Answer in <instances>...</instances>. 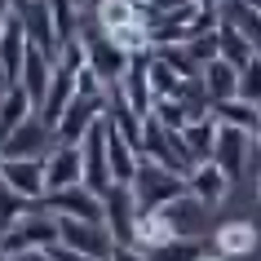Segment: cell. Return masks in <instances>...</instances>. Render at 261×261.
Returning <instances> with one entry per match:
<instances>
[{
	"mask_svg": "<svg viewBox=\"0 0 261 261\" xmlns=\"http://www.w3.org/2000/svg\"><path fill=\"white\" fill-rule=\"evenodd\" d=\"M54 244H62V221L49 213V208H36L31 217H22L14 230L0 234V252L9 257H27V252H49Z\"/></svg>",
	"mask_w": 261,
	"mask_h": 261,
	"instance_id": "obj_1",
	"label": "cell"
},
{
	"mask_svg": "<svg viewBox=\"0 0 261 261\" xmlns=\"http://www.w3.org/2000/svg\"><path fill=\"white\" fill-rule=\"evenodd\" d=\"M133 191H138V199H142V213H160V208L181 204V199L191 195V181L181 177V173H168V168L142 160L138 177H133Z\"/></svg>",
	"mask_w": 261,
	"mask_h": 261,
	"instance_id": "obj_2",
	"label": "cell"
},
{
	"mask_svg": "<svg viewBox=\"0 0 261 261\" xmlns=\"http://www.w3.org/2000/svg\"><path fill=\"white\" fill-rule=\"evenodd\" d=\"M142 160H151V164L168 168V173H181V177H191V168H195V155H191V146H186V138H181V133H173V128H164V124L151 120V115H146Z\"/></svg>",
	"mask_w": 261,
	"mask_h": 261,
	"instance_id": "obj_3",
	"label": "cell"
},
{
	"mask_svg": "<svg viewBox=\"0 0 261 261\" xmlns=\"http://www.w3.org/2000/svg\"><path fill=\"white\" fill-rule=\"evenodd\" d=\"M138 217H142V199L128 181H115L107 195H102V221L115 244H133L138 239Z\"/></svg>",
	"mask_w": 261,
	"mask_h": 261,
	"instance_id": "obj_4",
	"label": "cell"
},
{
	"mask_svg": "<svg viewBox=\"0 0 261 261\" xmlns=\"http://www.w3.org/2000/svg\"><path fill=\"white\" fill-rule=\"evenodd\" d=\"M80 40H84V49H89V67H93V75L107 84V89H120L124 75H128L133 54H124L102 27H97V31H80Z\"/></svg>",
	"mask_w": 261,
	"mask_h": 261,
	"instance_id": "obj_5",
	"label": "cell"
},
{
	"mask_svg": "<svg viewBox=\"0 0 261 261\" xmlns=\"http://www.w3.org/2000/svg\"><path fill=\"white\" fill-rule=\"evenodd\" d=\"M111 124L97 120L93 128H89V138L80 142V155H84V186L102 199V195L115 186V173H111Z\"/></svg>",
	"mask_w": 261,
	"mask_h": 261,
	"instance_id": "obj_6",
	"label": "cell"
},
{
	"mask_svg": "<svg viewBox=\"0 0 261 261\" xmlns=\"http://www.w3.org/2000/svg\"><path fill=\"white\" fill-rule=\"evenodd\" d=\"M18 22H22V31H27V44L31 49H40V54H49L58 62V54H62V31H58V18L54 9H49V0H31L27 9H18Z\"/></svg>",
	"mask_w": 261,
	"mask_h": 261,
	"instance_id": "obj_7",
	"label": "cell"
},
{
	"mask_svg": "<svg viewBox=\"0 0 261 261\" xmlns=\"http://www.w3.org/2000/svg\"><path fill=\"white\" fill-rule=\"evenodd\" d=\"M54 146H58V133L40 120V115H31L18 133H9V138L0 142V155H5V160H44Z\"/></svg>",
	"mask_w": 261,
	"mask_h": 261,
	"instance_id": "obj_8",
	"label": "cell"
},
{
	"mask_svg": "<svg viewBox=\"0 0 261 261\" xmlns=\"http://www.w3.org/2000/svg\"><path fill=\"white\" fill-rule=\"evenodd\" d=\"M107 102H111V93H102V97H75L67 107V115L58 120V142H67V146H80L84 138H89V128H93L97 120H107Z\"/></svg>",
	"mask_w": 261,
	"mask_h": 261,
	"instance_id": "obj_9",
	"label": "cell"
},
{
	"mask_svg": "<svg viewBox=\"0 0 261 261\" xmlns=\"http://www.w3.org/2000/svg\"><path fill=\"white\" fill-rule=\"evenodd\" d=\"M62 221V244L84 252V257H97V261H111L115 252V239H111L107 221H71V217H58Z\"/></svg>",
	"mask_w": 261,
	"mask_h": 261,
	"instance_id": "obj_10",
	"label": "cell"
},
{
	"mask_svg": "<svg viewBox=\"0 0 261 261\" xmlns=\"http://www.w3.org/2000/svg\"><path fill=\"white\" fill-rule=\"evenodd\" d=\"M54 217H71V221H102V199L89 186H67V191H49L40 199Z\"/></svg>",
	"mask_w": 261,
	"mask_h": 261,
	"instance_id": "obj_11",
	"label": "cell"
},
{
	"mask_svg": "<svg viewBox=\"0 0 261 261\" xmlns=\"http://www.w3.org/2000/svg\"><path fill=\"white\" fill-rule=\"evenodd\" d=\"M0 181L9 191L27 195V199H44V191H49V168H44V160H5L0 164Z\"/></svg>",
	"mask_w": 261,
	"mask_h": 261,
	"instance_id": "obj_12",
	"label": "cell"
},
{
	"mask_svg": "<svg viewBox=\"0 0 261 261\" xmlns=\"http://www.w3.org/2000/svg\"><path fill=\"white\" fill-rule=\"evenodd\" d=\"M44 168H49V191L84 186V155H80V146H67V142H58L54 151L44 155ZM49 191H44V195H49Z\"/></svg>",
	"mask_w": 261,
	"mask_h": 261,
	"instance_id": "obj_13",
	"label": "cell"
},
{
	"mask_svg": "<svg viewBox=\"0 0 261 261\" xmlns=\"http://www.w3.org/2000/svg\"><path fill=\"white\" fill-rule=\"evenodd\" d=\"M27 31H22V22H18V14L9 18V27H5V36H0V80H5V89H14L18 80H22V62H27Z\"/></svg>",
	"mask_w": 261,
	"mask_h": 261,
	"instance_id": "obj_14",
	"label": "cell"
},
{
	"mask_svg": "<svg viewBox=\"0 0 261 261\" xmlns=\"http://www.w3.org/2000/svg\"><path fill=\"white\" fill-rule=\"evenodd\" d=\"M155 54V49H151ZM151 54H138L128 62V75H124V97H128V107L138 111V115H151L155 111V89H151Z\"/></svg>",
	"mask_w": 261,
	"mask_h": 261,
	"instance_id": "obj_15",
	"label": "cell"
},
{
	"mask_svg": "<svg viewBox=\"0 0 261 261\" xmlns=\"http://www.w3.org/2000/svg\"><path fill=\"white\" fill-rule=\"evenodd\" d=\"M80 97V80H75V71H67V67H58V75H54V84H49V93H44V102H40V120L49 124V128H58V120L67 115V107Z\"/></svg>",
	"mask_w": 261,
	"mask_h": 261,
	"instance_id": "obj_16",
	"label": "cell"
},
{
	"mask_svg": "<svg viewBox=\"0 0 261 261\" xmlns=\"http://www.w3.org/2000/svg\"><path fill=\"white\" fill-rule=\"evenodd\" d=\"M31 115H40V107H36V97L22 89V84H14V89H5L0 93V142L9 138V133H18L22 124L31 120Z\"/></svg>",
	"mask_w": 261,
	"mask_h": 261,
	"instance_id": "obj_17",
	"label": "cell"
},
{
	"mask_svg": "<svg viewBox=\"0 0 261 261\" xmlns=\"http://www.w3.org/2000/svg\"><path fill=\"white\" fill-rule=\"evenodd\" d=\"M248 138H252V133H244V128H226V124H221V138H217V155H213V164H217L230 181H239V173H244Z\"/></svg>",
	"mask_w": 261,
	"mask_h": 261,
	"instance_id": "obj_18",
	"label": "cell"
},
{
	"mask_svg": "<svg viewBox=\"0 0 261 261\" xmlns=\"http://www.w3.org/2000/svg\"><path fill=\"white\" fill-rule=\"evenodd\" d=\"M186 181H191V199H199V204H221V199H226V191H230V177H226L213 160L195 164Z\"/></svg>",
	"mask_w": 261,
	"mask_h": 261,
	"instance_id": "obj_19",
	"label": "cell"
},
{
	"mask_svg": "<svg viewBox=\"0 0 261 261\" xmlns=\"http://www.w3.org/2000/svg\"><path fill=\"white\" fill-rule=\"evenodd\" d=\"M58 75V62L49 54H40V49H27V62H22V89H27L31 97H36V107L44 102V93H49V84H54Z\"/></svg>",
	"mask_w": 261,
	"mask_h": 261,
	"instance_id": "obj_20",
	"label": "cell"
},
{
	"mask_svg": "<svg viewBox=\"0 0 261 261\" xmlns=\"http://www.w3.org/2000/svg\"><path fill=\"white\" fill-rule=\"evenodd\" d=\"M168 239H177V226H173V213H168V208H160V213H142V217H138V239H133V248L151 252V248L168 244Z\"/></svg>",
	"mask_w": 261,
	"mask_h": 261,
	"instance_id": "obj_21",
	"label": "cell"
},
{
	"mask_svg": "<svg viewBox=\"0 0 261 261\" xmlns=\"http://www.w3.org/2000/svg\"><path fill=\"white\" fill-rule=\"evenodd\" d=\"M199 84H204V93L213 97V102H226V97H239V67H230V62H208L204 71H199Z\"/></svg>",
	"mask_w": 261,
	"mask_h": 261,
	"instance_id": "obj_22",
	"label": "cell"
},
{
	"mask_svg": "<svg viewBox=\"0 0 261 261\" xmlns=\"http://www.w3.org/2000/svg\"><path fill=\"white\" fill-rule=\"evenodd\" d=\"M181 138H186V146H191L195 164H204V160H213V155H217L221 124L213 120V115H204V120H191V124H186V128H181Z\"/></svg>",
	"mask_w": 261,
	"mask_h": 261,
	"instance_id": "obj_23",
	"label": "cell"
},
{
	"mask_svg": "<svg viewBox=\"0 0 261 261\" xmlns=\"http://www.w3.org/2000/svg\"><path fill=\"white\" fill-rule=\"evenodd\" d=\"M221 18L234 22V27L244 31V40L261 54V9L252 5V0H221Z\"/></svg>",
	"mask_w": 261,
	"mask_h": 261,
	"instance_id": "obj_24",
	"label": "cell"
},
{
	"mask_svg": "<svg viewBox=\"0 0 261 261\" xmlns=\"http://www.w3.org/2000/svg\"><path fill=\"white\" fill-rule=\"evenodd\" d=\"M213 120L226 124V128L257 133V124H261V107H252V102H244V97H226V102H213Z\"/></svg>",
	"mask_w": 261,
	"mask_h": 261,
	"instance_id": "obj_25",
	"label": "cell"
},
{
	"mask_svg": "<svg viewBox=\"0 0 261 261\" xmlns=\"http://www.w3.org/2000/svg\"><path fill=\"white\" fill-rule=\"evenodd\" d=\"M252 248H257V226H252V221H226V226L217 230V252L226 261L230 257H248Z\"/></svg>",
	"mask_w": 261,
	"mask_h": 261,
	"instance_id": "obj_26",
	"label": "cell"
},
{
	"mask_svg": "<svg viewBox=\"0 0 261 261\" xmlns=\"http://www.w3.org/2000/svg\"><path fill=\"white\" fill-rule=\"evenodd\" d=\"M217 44H221V62H230V67H239V71H244L252 58H261L257 49L244 40V31L234 27V22H226V18H221V27H217Z\"/></svg>",
	"mask_w": 261,
	"mask_h": 261,
	"instance_id": "obj_27",
	"label": "cell"
},
{
	"mask_svg": "<svg viewBox=\"0 0 261 261\" xmlns=\"http://www.w3.org/2000/svg\"><path fill=\"white\" fill-rule=\"evenodd\" d=\"M93 14H97V27L107 31V36H115V31H124V27H138V22H146V9H133V5H124V0H102Z\"/></svg>",
	"mask_w": 261,
	"mask_h": 261,
	"instance_id": "obj_28",
	"label": "cell"
},
{
	"mask_svg": "<svg viewBox=\"0 0 261 261\" xmlns=\"http://www.w3.org/2000/svg\"><path fill=\"white\" fill-rule=\"evenodd\" d=\"M40 208V199H27V195H18V191H9L5 181H0V234L5 230H14L22 217H31Z\"/></svg>",
	"mask_w": 261,
	"mask_h": 261,
	"instance_id": "obj_29",
	"label": "cell"
},
{
	"mask_svg": "<svg viewBox=\"0 0 261 261\" xmlns=\"http://www.w3.org/2000/svg\"><path fill=\"white\" fill-rule=\"evenodd\" d=\"M107 146H111V173H115V181H128V186H133V177H138V168H142V155L133 151L115 128H111V142H107Z\"/></svg>",
	"mask_w": 261,
	"mask_h": 261,
	"instance_id": "obj_30",
	"label": "cell"
},
{
	"mask_svg": "<svg viewBox=\"0 0 261 261\" xmlns=\"http://www.w3.org/2000/svg\"><path fill=\"white\" fill-rule=\"evenodd\" d=\"M204 244L199 239H191V234H177V239H168V244L151 248L146 252V261H204Z\"/></svg>",
	"mask_w": 261,
	"mask_h": 261,
	"instance_id": "obj_31",
	"label": "cell"
},
{
	"mask_svg": "<svg viewBox=\"0 0 261 261\" xmlns=\"http://www.w3.org/2000/svg\"><path fill=\"white\" fill-rule=\"evenodd\" d=\"M151 89H155V97H181L186 80H181V75L168 67L160 54H151Z\"/></svg>",
	"mask_w": 261,
	"mask_h": 261,
	"instance_id": "obj_32",
	"label": "cell"
},
{
	"mask_svg": "<svg viewBox=\"0 0 261 261\" xmlns=\"http://www.w3.org/2000/svg\"><path fill=\"white\" fill-rule=\"evenodd\" d=\"M151 120H160L164 128L181 133V128L191 124V111H186V102H181V97H155V111H151Z\"/></svg>",
	"mask_w": 261,
	"mask_h": 261,
	"instance_id": "obj_33",
	"label": "cell"
},
{
	"mask_svg": "<svg viewBox=\"0 0 261 261\" xmlns=\"http://www.w3.org/2000/svg\"><path fill=\"white\" fill-rule=\"evenodd\" d=\"M155 54L164 58V62L177 71L181 80H199V62L191 58V49H186V44H168V49H155Z\"/></svg>",
	"mask_w": 261,
	"mask_h": 261,
	"instance_id": "obj_34",
	"label": "cell"
},
{
	"mask_svg": "<svg viewBox=\"0 0 261 261\" xmlns=\"http://www.w3.org/2000/svg\"><path fill=\"white\" fill-rule=\"evenodd\" d=\"M239 97L252 102V107H261V58H252V62L239 71Z\"/></svg>",
	"mask_w": 261,
	"mask_h": 261,
	"instance_id": "obj_35",
	"label": "cell"
},
{
	"mask_svg": "<svg viewBox=\"0 0 261 261\" xmlns=\"http://www.w3.org/2000/svg\"><path fill=\"white\" fill-rule=\"evenodd\" d=\"M186 5H195V0H146V22H164V18L181 14Z\"/></svg>",
	"mask_w": 261,
	"mask_h": 261,
	"instance_id": "obj_36",
	"label": "cell"
},
{
	"mask_svg": "<svg viewBox=\"0 0 261 261\" xmlns=\"http://www.w3.org/2000/svg\"><path fill=\"white\" fill-rule=\"evenodd\" d=\"M49 257H54V261H97V257H84V252H75V248H67V244H54V248H49Z\"/></svg>",
	"mask_w": 261,
	"mask_h": 261,
	"instance_id": "obj_37",
	"label": "cell"
},
{
	"mask_svg": "<svg viewBox=\"0 0 261 261\" xmlns=\"http://www.w3.org/2000/svg\"><path fill=\"white\" fill-rule=\"evenodd\" d=\"M111 261H146V252H142V248H133V244H115Z\"/></svg>",
	"mask_w": 261,
	"mask_h": 261,
	"instance_id": "obj_38",
	"label": "cell"
},
{
	"mask_svg": "<svg viewBox=\"0 0 261 261\" xmlns=\"http://www.w3.org/2000/svg\"><path fill=\"white\" fill-rule=\"evenodd\" d=\"M9 18H14V9H9V0H0V36H5V27H9Z\"/></svg>",
	"mask_w": 261,
	"mask_h": 261,
	"instance_id": "obj_39",
	"label": "cell"
},
{
	"mask_svg": "<svg viewBox=\"0 0 261 261\" xmlns=\"http://www.w3.org/2000/svg\"><path fill=\"white\" fill-rule=\"evenodd\" d=\"M27 5H31V0H9V9H14V14H18V9H27Z\"/></svg>",
	"mask_w": 261,
	"mask_h": 261,
	"instance_id": "obj_40",
	"label": "cell"
},
{
	"mask_svg": "<svg viewBox=\"0 0 261 261\" xmlns=\"http://www.w3.org/2000/svg\"><path fill=\"white\" fill-rule=\"evenodd\" d=\"M124 5H133V9H146V0H124Z\"/></svg>",
	"mask_w": 261,
	"mask_h": 261,
	"instance_id": "obj_41",
	"label": "cell"
},
{
	"mask_svg": "<svg viewBox=\"0 0 261 261\" xmlns=\"http://www.w3.org/2000/svg\"><path fill=\"white\" fill-rule=\"evenodd\" d=\"M0 261H18V257H9V252H0Z\"/></svg>",
	"mask_w": 261,
	"mask_h": 261,
	"instance_id": "obj_42",
	"label": "cell"
},
{
	"mask_svg": "<svg viewBox=\"0 0 261 261\" xmlns=\"http://www.w3.org/2000/svg\"><path fill=\"white\" fill-rule=\"evenodd\" d=\"M252 138H257V146H261V124H257V133H252Z\"/></svg>",
	"mask_w": 261,
	"mask_h": 261,
	"instance_id": "obj_43",
	"label": "cell"
},
{
	"mask_svg": "<svg viewBox=\"0 0 261 261\" xmlns=\"http://www.w3.org/2000/svg\"><path fill=\"white\" fill-rule=\"evenodd\" d=\"M252 5H257V9H261V0H252Z\"/></svg>",
	"mask_w": 261,
	"mask_h": 261,
	"instance_id": "obj_44",
	"label": "cell"
},
{
	"mask_svg": "<svg viewBox=\"0 0 261 261\" xmlns=\"http://www.w3.org/2000/svg\"><path fill=\"white\" fill-rule=\"evenodd\" d=\"M0 164H5V155H0Z\"/></svg>",
	"mask_w": 261,
	"mask_h": 261,
	"instance_id": "obj_45",
	"label": "cell"
}]
</instances>
